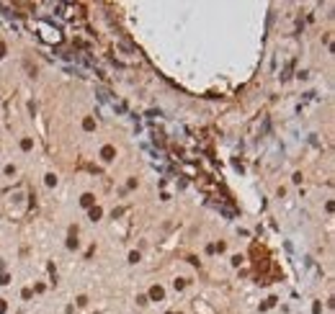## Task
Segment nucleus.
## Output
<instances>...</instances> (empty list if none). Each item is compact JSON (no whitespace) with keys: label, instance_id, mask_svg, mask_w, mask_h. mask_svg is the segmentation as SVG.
<instances>
[{"label":"nucleus","instance_id":"f257e3e1","mask_svg":"<svg viewBox=\"0 0 335 314\" xmlns=\"http://www.w3.org/2000/svg\"><path fill=\"white\" fill-rule=\"evenodd\" d=\"M152 299H162V289H158V286H155V289H152Z\"/></svg>","mask_w":335,"mask_h":314}]
</instances>
